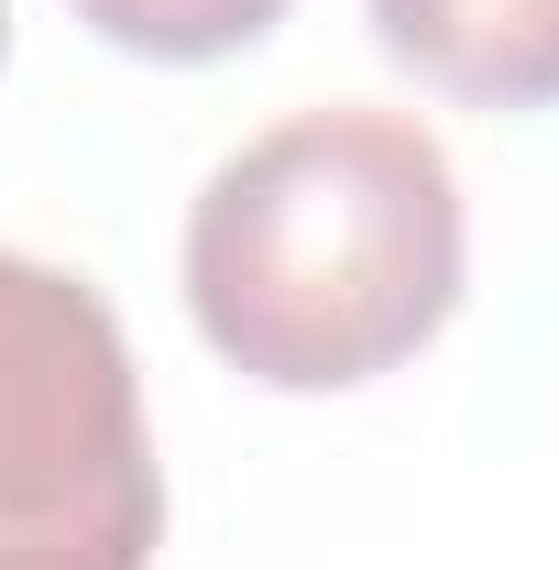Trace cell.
<instances>
[{
    "label": "cell",
    "instance_id": "cell-3",
    "mask_svg": "<svg viewBox=\"0 0 559 570\" xmlns=\"http://www.w3.org/2000/svg\"><path fill=\"white\" fill-rule=\"evenodd\" d=\"M373 45L472 110L559 99V0H373Z\"/></svg>",
    "mask_w": 559,
    "mask_h": 570
},
{
    "label": "cell",
    "instance_id": "cell-2",
    "mask_svg": "<svg viewBox=\"0 0 559 570\" xmlns=\"http://www.w3.org/2000/svg\"><path fill=\"white\" fill-rule=\"evenodd\" d=\"M165 472L110 296L0 253V570H143Z\"/></svg>",
    "mask_w": 559,
    "mask_h": 570
},
{
    "label": "cell",
    "instance_id": "cell-5",
    "mask_svg": "<svg viewBox=\"0 0 559 570\" xmlns=\"http://www.w3.org/2000/svg\"><path fill=\"white\" fill-rule=\"evenodd\" d=\"M0 56H11V0H0Z\"/></svg>",
    "mask_w": 559,
    "mask_h": 570
},
{
    "label": "cell",
    "instance_id": "cell-4",
    "mask_svg": "<svg viewBox=\"0 0 559 570\" xmlns=\"http://www.w3.org/2000/svg\"><path fill=\"white\" fill-rule=\"evenodd\" d=\"M77 22L121 56H154V67H209V56H242L285 22V0H67Z\"/></svg>",
    "mask_w": 559,
    "mask_h": 570
},
{
    "label": "cell",
    "instance_id": "cell-1",
    "mask_svg": "<svg viewBox=\"0 0 559 570\" xmlns=\"http://www.w3.org/2000/svg\"><path fill=\"white\" fill-rule=\"evenodd\" d=\"M461 176L406 110H296L219 154L187 209V307L231 373L351 395L461 307Z\"/></svg>",
    "mask_w": 559,
    "mask_h": 570
}]
</instances>
